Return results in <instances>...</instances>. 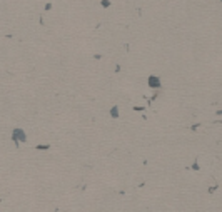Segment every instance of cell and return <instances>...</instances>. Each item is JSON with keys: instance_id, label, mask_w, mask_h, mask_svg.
Segmentation results:
<instances>
[{"instance_id": "cell-8", "label": "cell", "mask_w": 222, "mask_h": 212, "mask_svg": "<svg viewBox=\"0 0 222 212\" xmlns=\"http://www.w3.org/2000/svg\"><path fill=\"white\" fill-rule=\"evenodd\" d=\"M134 110H135V112H140V110H144V107H139V105H135V107H134Z\"/></svg>"}, {"instance_id": "cell-5", "label": "cell", "mask_w": 222, "mask_h": 212, "mask_svg": "<svg viewBox=\"0 0 222 212\" xmlns=\"http://www.w3.org/2000/svg\"><path fill=\"white\" fill-rule=\"evenodd\" d=\"M110 5H112V2H110V0H100V7H102V8H109Z\"/></svg>"}, {"instance_id": "cell-4", "label": "cell", "mask_w": 222, "mask_h": 212, "mask_svg": "<svg viewBox=\"0 0 222 212\" xmlns=\"http://www.w3.org/2000/svg\"><path fill=\"white\" fill-rule=\"evenodd\" d=\"M50 145L48 144H39V145H35V150H48Z\"/></svg>"}, {"instance_id": "cell-2", "label": "cell", "mask_w": 222, "mask_h": 212, "mask_svg": "<svg viewBox=\"0 0 222 212\" xmlns=\"http://www.w3.org/2000/svg\"><path fill=\"white\" fill-rule=\"evenodd\" d=\"M147 85L150 87V89H154V90H159V89L162 87V82H160V79H159L157 75H149Z\"/></svg>"}, {"instance_id": "cell-9", "label": "cell", "mask_w": 222, "mask_h": 212, "mask_svg": "<svg viewBox=\"0 0 222 212\" xmlns=\"http://www.w3.org/2000/svg\"><path fill=\"white\" fill-rule=\"evenodd\" d=\"M215 191H217V186H214V187H210V189H209V192H215Z\"/></svg>"}, {"instance_id": "cell-1", "label": "cell", "mask_w": 222, "mask_h": 212, "mask_svg": "<svg viewBox=\"0 0 222 212\" xmlns=\"http://www.w3.org/2000/svg\"><path fill=\"white\" fill-rule=\"evenodd\" d=\"M10 139H12V142L15 144V147L19 149L20 147V142L24 144V142H27V135H25V130L24 129H14L12 130V135H10Z\"/></svg>"}, {"instance_id": "cell-3", "label": "cell", "mask_w": 222, "mask_h": 212, "mask_svg": "<svg viewBox=\"0 0 222 212\" xmlns=\"http://www.w3.org/2000/svg\"><path fill=\"white\" fill-rule=\"evenodd\" d=\"M119 115H120V112H119V107H117V105L110 107V117H112V119H119Z\"/></svg>"}, {"instance_id": "cell-6", "label": "cell", "mask_w": 222, "mask_h": 212, "mask_svg": "<svg viewBox=\"0 0 222 212\" xmlns=\"http://www.w3.org/2000/svg\"><path fill=\"white\" fill-rule=\"evenodd\" d=\"M52 3H45V7H44V10H45V12H48V10H52Z\"/></svg>"}, {"instance_id": "cell-7", "label": "cell", "mask_w": 222, "mask_h": 212, "mask_svg": "<svg viewBox=\"0 0 222 212\" xmlns=\"http://www.w3.org/2000/svg\"><path fill=\"white\" fill-rule=\"evenodd\" d=\"M192 169H194V170H199V169H201V167H199V164H197V160L192 164Z\"/></svg>"}]
</instances>
